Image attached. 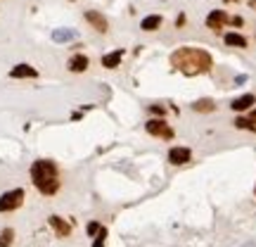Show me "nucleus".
<instances>
[{"mask_svg": "<svg viewBox=\"0 0 256 247\" xmlns=\"http://www.w3.org/2000/svg\"><path fill=\"white\" fill-rule=\"evenodd\" d=\"M171 67L185 76H199L211 72L213 57L202 48H178L171 52Z\"/></svg>", "mask_w": 256, "mask_h": 247, "instance_id": "nucleus-1", "label": "nucleus"}, {"mask_svg": "<svg viewBox=\"0 0 256 247\" xmlns=\"http://www.w3.org/2000/svg\"><path fill=\"white\" fill-rule=\"evenodd\" d=\"M31 181L36 185V190L41 195H55L62 188L60 181V169L52 159H36L31 164Z\"/></svg>", "mask_w": 256, "mask_h": 247, "instance_id": "nucleus-2", "label": "nucleus"}, {"mask_svg": "<svg viewBox=\"0 0 256 247\" xmlns=\"http://www.w3.org/2000/svg\"><path fill=\"white\" fill-rule=\"evenodd\" d=\"M24 200H26V193H24L22 188H12V190L2 193V195H0V214L19 209V207L24 204Z\"/></svg>", "mask_w": 256, "mask_h": 247, "instance_id": "nucleus-3", "label": "nucleus"}, {"mask_svg": "<svg viewBox=\"0 0 256 247\" xmlns=\"http://www.w3.org/2000/svg\"><path fill=\"white\" fill-rule=\"evenodd\" d=\"M145 128H147V133H150V136H157V138H164V140H171V138H173V128L166 124L164 117H154V119H147Z\"/></svg>", "mask_w": 256, "mask_h": 247, "instance_id": "nucleus-4", "label": "nucleus"}, {"mask_svg": "<svg viewBox=\"0 0 256 247\" xmlns=\"http://www.w3.org/2000/svg\"><path fill=\"white\" fill-rule=\"evenodd\" d=\"M83 17H86V22H88L97 33H107V31H109V22H107V17L102 15V12H97V10H86Z\"/></svg>", "mask_w": 256, "mask_h": 247, "instance_id": "nucleus-5", "label": "nucleus"}, {"mask_svg": "<svg viewBox=\"0 0 256 247\" xmlns=\"http://www.w3.org/2000/svg\"><path fill=\"white\" fill-rule=\"evenodd\" d=\"M173 167H183V164H187V162H192V152H190V148H183V145H176V148H171L168 150V157H166Z\"/></svg>", "mask_w": 256, "mask_h": 247, "instance_id": "nucleus-6", "label": "nucleus"}, {"mask_svg": "<svg viewBox=\"0 0 256 247\" xmlns=\"http://www.w3.org/2000/svg\"><path fill=\"white\" fill-rule=\"evenodd\" d=\"M228 22H230V17H228L226 10H211L209 17H207V29H211V31H216V33H218L221 29H226Z\"/></svg>", "mask_w": 256, "mask_h": 247, "instance_id": "nucleus-7", "label": "nucleus"}, {"mask_svg": "<svg viewBox=\"0 0 256 247\" xmlns=\"http://www.w3.org/2000/svg\"><path fill=\"white\" fill-rule=\"evenodd\" d=\"M88 67H91V57H88V55H83V52H76V55H71V57H69V62H67V69H69L71 74H83Z\"/></svg>", "mask_w": 256, "mask_h": 247, "instance_id": "nucleus-8", "label": "nucleus"}, {"mask_svg": "<svg viewBox=\"0 0 256 247\" xmlns=\"http://www.w3.org/2000/svg\"><path fill=\"white\" fill-rule=\"evenodd\" d=\"M47 223H50V228L55 231L57 238H69V235H71V223H69V221H64L62 216L52 214L50 219H47Z\"/></svg>", "mask_w": 256, "mask_h": 247, "instance_id": "nucleus-9", "label": "nucleus"}, {"mask_svg": "<svg viewBox=\"0 0 256 247\" xmlns=\"http://www.w3.org/2000/svg\"><path fill=\"white\" fill-rule=\"evenodd\" d=\"M10 78H38V69L26 64V62H22V64H15L10 69Z\"/></svg>", "mask_w": 256, "mask_h": 247, "instance_id": "nucleus-10", "label": "nucleus"}, {"mask_svg": "<svg viewBox=\"0 0 256 247\" xmlns=\"http://www.w3.org/2000/svg\"><path fill=\"white\" fill-rule=\"evenodd\" d=\"M254 105H256V95H252V93H244V95L235 98L230 102V107L235 109V112H247V109H252Z\"/></svg>", "mask_w": 256, "mask_h": 247, "instance_id": "nucleus-11", "label": "nucleus"}, {"mask_svg": "<svg viewBox=\"0 0 256 247\" xmlns=\"http://www.w3.org/2000/svg\"><path fill=\"white\" fill-rule=\"evenodd\" d=\"M123 55H126V50H114V52H107L102 55V67L105 69H116L123 60Z\"/></svg>", "mask_w": 256, "mask_h": 247, "instance_id": "nucleus-12", "label": "nucleus"}, {"mask_svg": "<svg viewBox=\"0 0 256 247\" xmlns=\"http://www.w3.org/2000/svg\"><path fill=\"white\" fill-rule=\"evenodd\" d=\"M223 41H226V46H230V48H247L249 46V41H247L242 33H237V31H228L226 36H223Z\"/></svg>", "mask_w": 256, "mask_h": 247, "instance_id": "nucleus-13", "label": "nucleus"}, {"mask_svg": "<svg viewBox=\"0 0 256 247\" xmlns=\"http://www.w3.org/2000/svg\"><path fill=\"white\" fill-rule=\"evenodd\" d=\"M162 24H164L162 15H150L140 22V29L142 31H157V29H162Z\"/></svg>", "mask_w": 256, "mask_h": 247, "instance_id": "nucleus-14", "label": "nucleus"}, {"mask_svg": "<svg viewBox=\"0 0 256 247\" xmlns=\"http://www.w3.org/2000/svg\"><path fill=\"white\" fill-rule=\"evenodd\" d=\"M192 109H195V112H213V109H216V105H213V100L204 98V100H197V102H192Z\"/></svg>", "mask_w": 256, "mask_h": 247, "instance_id": "nucleus-15", "label": "nucleus"}, {"mask_svg": "<svg viewBox=\"0 0 256 247\" xmlns=\"http://www.w3.org/2000/svg\"><path fill=\"white\" fill-rule=\"evenodd\" d=\"M15 243V231L12 228H2L0 231V247H12Z\"/></svg>", "mask_w": 256, "mask_h": 247, "instance_id": "nucleus-16", "label": "nucleus"}, {"mask_svg": "<svg viewBox=\"0 0 256 247\" xmlns=\"http://www.w3.org/2000/svg\"><path fill=\"white\" fill-rule=\"evenodd\" d=\"M235 126H237V128H242V131H254V133H256V124H254V119H247V117H237V119H235Z\"/></svg>", "mask_w": 256, "mask_h": 247, "instance_id": "nucleus-17", "label": "nucleus"}, {"mask_svg": "<svg viewBox=\"0 0 256 247\" xmlns=\"http://www.w3.org/2000/svg\"><path fill=\"white\" fill-rule=\"evenodd\" d=\"M105 240H107V228L102 226V228H100V233L95 235V243H93V247H105Z\"/></svg>", "mask_w": 256, "mask_h": 247, "instance_id": "nucleus-18", "label": "nucleus"}, {"mask_svg": "<svg viewBox=\"0 0 256 247\" xmlns=\"http://www.w3.org/2000/svg\"><path fill=\"white\" fill-rule=\"evenodd\" d=\"M100 228H102V226H100V223H97V221H91V223H88V226H86V233H88V235H91V238H95V235H97V233H100Z\"/></svg>", "mask_w": 256, "mask_h": 247, "instance_id": "nucleus-19", "label": "nucleus"}, {"mask_svg": "<svg viewBox=\"0 0 256 247\" xmlns=\"http://www.w3.org/2000/svg\"><path fill=\"white\" fill-rule=\"evenodd\" d=\"M150 112L154 117H166V107L164 105H150Z\"/></svg>", "mask_w": 256, "mask_h": 247, "instance_id": "nucleus-20", "label": "nucleus"}, {"mask_svg": "<svg viewBox=\"0 0 256 247\" xmlns=\"http://www.w3.org/2000/svg\"><path fill=\"white\" fill-rule=\"evenodd\" d=\"M228 24H233V26L242 29V26H244V19H242V17H230V22H228Z\"/></svg>", "mask_w": 256, "mask_h": 247, "instance_id": "nucleus-21", "label": "nucleus"}, {"mask_svg": "<svg viewBox=\"0 0 256 247\" xmlns=\"http://www.w3.org/2000/svg\"><path fill=\"white\" fill-rule=\"evenodd\" d=\"M185 22H187V17H185V15L176 17V26H178V29H181V26H185Z\"/></svg>", "mask_w": 256, "mask_h": 247, "instance_id": "nucleus-22", "label": "nucleus"}, {"mask_svg": "<svg viewBox=\"0 0 256 247\" xmlns=\"http://www.w3.org/2000/svg\"><path fill=\"white\" fill-rule=\"evenodd\" d=\"M64 38H71V33H55V41H64Z\"/></svg>", "mask_w": 256, "mask_h": 247, "instance_id": "nucleus-23", "label": "nucleus"}, {"mask_svg": "<svg viewBox=\"0 0 256 247\" xmlns=\"http://www.w3.org/2000/svg\"><path fill=\"white\" fill-rule=\"evenodd\" d=\"M249 7H252V10H256V0H249Z\"/></svg>", "mask_w": 256, "mask_h": 247, "instance_id": "nucleus-24", "label": "nucleus"}, {"mask_svg": "<svg viewBox=\"0 0 256 247\" xmlns=\"http://www.w3.org/2000/svg\"><path fill=\"white\" fill-rule=\"evenodd\" d=\"M252 119H256V109H252Z\"/></svg>", "mask_w": 256, "mask_h": 247, "instance_id": "nucleus-25", "label": "nucleus"}, {"mask_svg": "<svg viewBox=\"0 0 256 247\" xmlns=\"http://www.w3.org/2000/svg\"><path fill=\"white\" fill-rule=\"evenodd\" d=\"M223 2H240V0H223Z\"/></svg>", "mask_w": 256, "mask_h": 247, "instance_id": "nucleus-26", "label": "nucleus"}]
</instances>
